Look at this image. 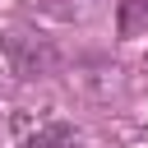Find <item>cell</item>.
<instances>
[{
    "instance_id": "3957f363",
    "label": "cell",
    "mask_w": 148,
    "mask_h": 148,
    "mask_svg": "<svg viewBox=\"0 0 148 148\" xmlns=\"http://www.w3.org/2000/svg\"><path fill=\"white\" fill-rule=\"evenodd\" d=\"M28 148H79V130L69 120H46L28 134Z\"/></svg>"
},
{
    "instance_id": "6da1fadb",
    "label": "cell",
    "mask_w": 148,
    "mask_h": 148,
    "mask_svg": "<svg viewBox=\"0 0 148 148\" xmlns=\"http://www.w3.org/2000/svg\"><path fill=\"white\" fill-rule=\"evenodd\" d=\"M5 56H9L14 74H23V79H42V74H51V69L60 65V56H56V46H51L46 37L18 32V28L5 37Z\"/></svg>"
},
{
    "instance_id": "7a4b0ae2",
    "label": "cell",
    "mask_w": 148,
    "mask_h": 148,
    "mask_svg": "<svg viewBox=\"0 0 148 148\" xmlns=\"http://www.w3.org/2000/svg\"><path fill=\"white\" fill-rule=\"evenodd\" d=\"M116 32L125 42L148 37V0H116Z\"/></svg>"
}]
</instances>
